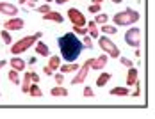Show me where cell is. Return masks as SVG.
<instances>
[{
    "instance_id": "cell-8",
    "label": "cell",
    "mask_w": 155,
    "mask_h": 119,
    "mask_svg": "<svg viewBox=\"0 0 155 119\" xmlns=\"http://www.w3.org/2000/svg\"><path fill=\"white\" fill-rule=\"evenodd\" d=\"M23 27H25V21H23L21 18H18V16L9 18V20L4 23V29L9 30V32H13V30H21Z\"/></svg>"
},
{
    "instance_id": "cell-41",
    "label": "cell",
    "mask_w": 155,
    "mask_h": 119,
    "mask_svg": "<svg viewBox=\"0 0 155 119\" xmlns=\"http://www.w3.org/2000/svg\"><path fill=\"white\" fill-rule=\"evenodd\" d=\"M104 0H91V4H102Z\"/></svg>"
},
{
    "instance_id": "cell-28",
    "label": "cell",
    "mask_w": 155,
    "mask_h": 119,
    "mask_svg": "<svg viewBox=\"0 0 155 119\" xmlns=\"http://www.w3.org/2000/svg\"><path fill=\"white\" fill-rule=\"evenodd\" d=\"M73 34H77V36H86L87 34V27L84 25V27H75L73 25Z\"/></svg>"
},
{
    "instance_id": "cell-20",
    "label": "cell",
    "mask_w": 155,
    "mask_h": 119,
    "mask_svg": "<svg viewBox=\"0 0 155 119\" xmlns=\"http://www.w3.org/2000/svg\"><path fill=\"white\" fill-rule=\"evenodd\" d=\"M27 94H31L32 98H41V96H43V91H41V87H39L38 84H31V87H29V91H27Z\"/></svg>"
},
{
    "instance_id": "cell-45",
    "label": "cell",
    "mask_w": 155,
    "mask_h": 119,
    "mask_svg": "<svg viewBox=\"0 0 155 119\" xmlns=\"http://www.w3.org/2000/svg\"><path fill=\"white\" fill-rule=\"evenodd\" d=\"M0 94H2V92H0Z\"/></svg>"
},
{
    "instance_id": "cell-35",
    "label": "cell",
    "mask_w": 155,
    "mask_h": 119,
    "mask_svg": "<svg viewBox=\"0 0 155 119\" xmlns=\"http://www.w3.org/2000/svg\"><path fill=\"white\" fill-rule=\"evenodd\" d=\"M31 80H32V84H38L39 82V75L36 71H31Z\"/></svg>"
},
{
    "instance_id": "cell-5",
    "label": "cell",
    "mask_w": 155,
    "mask_h": 119,
    "mask_svg": "<svg viewBox=\"0 0 155 119\" xmlns=\"http://www.w3.org/2000/svg\"><path fill=\"white\" fill-rule=\"evenodd\" d=\"M125 43L132 48H139L141 46V29L139 27H132L125 32Z\"/></svg>"
},
{
    "instance_id": "cell-43",
    "label": "cell",
    "mask_w": 155,
    "mask_h": 119,
    "mask_svg": "<svg viewBox=\"0 0 155 119\" xmlns=\"http://www.w3.org/2000/svg\"><path fill=\"white\" fill-rule=\"evenodd\" d=\"M25 2H27V0H20V5H25Z\"/></svg>"
},
{
    "instance_id": "cell-26",
    "label": "cell",
    "mask_w": 155,
    "mask_h": 119,
    "mask_svg": "<svg viewBox=\"0 0 155 119\" xmlns=\"http://www.w3.org/2000/svg\"><path fill=\"white\" fill-rule=\"evenodd\" d=\"M0 37H2V41H4V43H5V45H11V43H13V37H11V34H9V30H2V32H0Z\"/></svg>"
},
{
    "instance_id": "cell-27",
    "label": "cell",
    "mask_w": 155,
    "mask_h": 119,
    "mask_svg": "<svg viewBox=\"0 0 155 119\" xmlns=\"http://www.w3.org/2000/svg\"><path fill=\"white\" fill-rule=\"evenodd\" d=\"M87 11H89L91 14H96V13H100V11H102V4H89Z\"/></svg>"
},
{
    "instance_id": "cell-4",
    "label": "cell",
    "mask_w": 155,
    "mask_h": 119,
    "mask_svg": "<svg viewBox=\"0 0 155 119\" xmlns=\"http://www.w3.org/2000/svg\"><path fill=\"white\" fill-rule=\"evenodd\" d=\"M98 45H100V48L104 50V53L107 55V57H110V59H118L120 55H121V50L116 46V43L112 41V39H109L107 36H98Z\"/></svg>"
},
{
    "instance_id": "cell-16",
    "label": "cell",
    "mask_w": 155,
    "mask_h": 119,
    "mask_svg": "<svg viewBox=\"0 0 155 119\" xmlns=\"http://www.w3.org/2000/svg\"><path fill=\"white\" fill-rule=\"evenodd\" d=\"M86 25H87V36L93 37V39H98V36H100V29H98V25H96L94 21H89V23H86Z\"/></svg>"
},
{
    "instance_id": "cell-15",
    "label": "cell",
    "mask_w": 155,
    "mask_h": 119,
    "mask_svg": "<svg viewBox=\"0 0 155 119\" xmlns=\"http://www.w3.org/2000/svg\"><path fill=\"white\" fill-rule=\"evenodd\" d=\"M36 53H38L39 57H50V55H52L48 45H45L43 41H38V43H36Z\"/></svg>"
},
{
    "instance_id": "cell-31",
    "label": "cell",
    "mask_w": 155,
    "mask_h": 119,
    "mask_svg": "<svg viewBox=\"0 0 155 119\" xmlns=\"http://www.w3.org/2000/svg\"><path fill=\"white\" fill-rule=\"evenodd\" d=\"M52 76H54V80H55L57 85H62V82H64V75L62 73H54Z\"/></svg>"
},
{
    "instance_id": "cell-29",
    "label": "cell",
    "mask_w": 155,
    "mask_h": 119,
    "mask_svg": "<svg viewBox=\"0 0 155 119\" xmlns=\"http://www.w3.org/2000/svg\"><path fill=\"white\" fill-rule=\"evenodd\" d=\"M118 59H120V62L123 64L125 68H132V66H134V62H132V60H130V59H127V57H123V55H120Z\"/></svg>"
},
{
    "instance_id": "cell-25",
    "label": "cell",
    "mask_w": 155,
    "mask_h": 119,
    "mask_svg": "<svg viewBox=\"0 0 155 119\" xmlns=\"http://www.w3.org/2000/svg\"><path fill=\"white\" fill-rule=\"evenodd\" d=\"M7 76H9V80H11V82H13L15 85H20V73H18L16 69H11Z\"/></svg>"
},
{
    "instance_id": "cell-9",
    "label": "cell",
    "mask_w": 155,
    "mask_h": 119,
    "mask_svg": "<svg viewBox=\"0 0 155 119\" xmlns=\"http://www.w3.org/2000/svg\"><path fill=\"white\" fill-rule=\"evenodd\" d=\"M0 14H5L9 18L18 14V5L11 4V2H0Z\"/></svg>"
},
{
    "instance_id": "cell-37",
    "label": "cell",
    "mask_w": 155,
    "mask_h": 119,
    "mask_svg": "<svg viewBox=\"0 0 155 119\" xmlns=\"http://www.w3.org/2000/svg\"><path fill=\"white\" fill-rule=\"evenodd\" d=\"M43 73L47 75V76H52V75H54V71H52V69H50L48 66H45V68H43Z\"/></svg>"
},
{
    "instance_id": "cell-22",
    "label": "cell",
    "mask_w": 155,
    "mask_h": 119,
    "mask_svg": "<svg viewBox=\"0 0 155 119\" xmlns=\"http://www.w3.org/2000/svg\"><path fill=\"white\" fill-rule=\"evenodd\" d=\"M110 76H112V75L107 73V71H105V73H102L98 78H96V85H98V87H105V84L110 80Z\"/></svg>"
},
{
    "instance_id": "cell-3",
    "label": "cell",
    "mask_w": 155,
    "mask_h": 119,
    "mask_svg": "<svg viewBox=\"0 0 155 119\" xmlns=\"http://www.w3.org/2000/svg\"><path fill=\"white\" fill-rule=\"evenodd\" d=\"M43 34L41 32H36L34 36H25V37H21L20 41H16V43H11V53H15V55H20V53H23V52H27L29 48H31L39 37H41Z\"/></svg>"
},
{
    "instance_id": "cell-7",
    "label": "cell",
    "mask_w": 155,
    "mask_h": 119,
    "mask_svg": "<svg viewBox=\"0 0 155 119\" xmlns=\"http://www.w3.org/2000/svg\"><path fill=\"white\" fill-rule=\"evenodd\" d=\"M68 18H70V21H71L75 27H84V25H86V16L82 14L77 7H70V9H68Z\"/></svg>"
},
{
    "instance_id": "cell-1",
    "label": "cell",
    "mask_w": 155,
    "mask_h": 119,
    "mask_svg": "<svg viewBox=\"0 0 155 119\" xmlns=\"http://www.w3.org/2000/svg\"><path fill=\"white\" fill-rule=\"evenodd\" d=\"M57 45H59V50H61V55L66 62H73L80 57L82 50H84V45H82V39H78L77 34L73 32H66L64 36H61L57 39Z\"/></svg>"
},
{
    "instance_id": "cell-23",
    "label": "cell",
    "mask_w": 155,
    "mask_h": 119,
    "mask_svg": "<svg viewBox=\"0 0 155 119\" xmlns=\"http://www.w3.org/2000/svg\"><path fill=\"white\" fill-rule=\"evenodd\" d=\"M100 30L104 32V36H114V34L118 32V27H116V25H107V23H104Z\"/></svg>"
},
{
    "instance_id": "cell-19",
    "label": "cell",
    "mask_w": 155,
    "mask_h": 119,
    "mask_svg": "<svg viewBox=\"0 0 155 119\" xmlns=\"http://www.w3.org/2000/svg\"><path fill=\"white\" fill-rule=\"evenodd\" d=\"M47 66L54 71V73H55V69H59V66H61V57H59V55H50Z\"/></svg>"
},
{
    "instance_id": "cell-11",
    "label": "cell",
    "mask_w": 155,
    "mask_h": 119,
    "mask_svg": "<svg viewBox=\"0 0 155 119\" xmlns=\"http://www.w3.org/2000/svg\"><path fill=\"white\" fill-rule=\"evenodd\" d=\"M137 76H139V69L136 66L128 68V73H127V87H132L137 82Z\"/></svg>"
},
{
    "instance_id": "cell-12",
    "label": "cell",
    "mask_w": 155,
    "mask_h": 119,
    "mask_svg": "<svg viewBox=\"0 0 155 119\" xmlns=\"http://www.w3.org/2000/svg\"><path fill=\"white\" fill-rule=\"evenodd\" d=\"M9 64H11V68L16 69L18 73H20V71H25V68H27V62L21 59V57H18V55H15L13 59L9 60Z\"/></svg>"
},
{
    "instance_id": "cell-24",
    "label": "cell",
    "mask_w": 155,
    "mask_h": 119,
    "mask_svg": "<svg viewBox=\"0 0 155 119\" xmlns=\"http://www.w3.org/2000/svg\"><path fill=\"white\" fill-rule=\"evenodd\" d=\"M96 25H104V23H107L109 21V14L107 13H96V16H94L93 20Z\"/></svg>"
},
{
    "instance_id": "cell-17",
    "label": "cell",
    "mask_w": 155,
    "mask_h": 119,
    "mask_svg": "<svg viewBox=\"0 0 155 119\" xmlns=\"http://www.w3.org/2000/svg\"><path fill=\"white\" fill-rule=\"evenodd\" d=\"M32 80H31V71H27V73L23 75V78H21V82H20V87H21V92H25L27 94V91L31 87Z\"/></svg>"
},
{
    "instance_id": "cell-13",
    "label": "cell",
    "mask_w": 155,
    "mask_h": 119,
    "mask_svg": "<svg viewBox=\"0 0 155 119\" xmlns=\"http://www.w3.org/2000/svg\"><path fill=\"white\" fill-rule=\"evenodd\" d=\"M43 16V20L45 21H54V23H62V14L61 13H57V11H48V13H45Z\"/></svg>"
},
{
    "instance_id": "cell-2",
    "label": "cell",
    "mask_w": 155,
    "mask_h": 119,
    "mask_svg": "<svg viewBox=\"0 0 155 119\" xmlns=\"http://www.w3.org/2000/svg\"><path fill=\"white\" fill-rule=\"evenodd\" d=\"M139 11H134V9H125V11H120L112 16V23L118 25V27H128V25H134L139 21Z\"/></svg>"
},
{
    "instance_id": "cell-18",
    "label": "cell",
    "mask_w": 155,
    "mask_h": 119,
    "mask_svg": "<svg viewBox=\"0 0 155 119\" xmlns=\"http://www.w3.org/2000/svg\"><path fill=\"white\" fill-rule=\"evenodd\" d=\"M50 94L55 96V98H64V96H68V89L62 87V85H55V87L50 89Z\"/></svg>"
},
{
    "instance_id": "cell-44",
    "label": "cell",
    "mask_w": 155,
    "mask_h": 119,
    "mask_svg": "<svg viewBox=\"0 0 155 119\" xmlns=\"http://www.w3.org/2000/svg\"><path fill=\"white\" fill-rule=\"evenodd\" d=\"M45 2H47V4H50V2H54V0H45Z\"/></svg>"
},
{
    "instance_id": "cell-21",
    "label": "cell",
    "mask_w": 155,
    "mask_h": 119,
    "mask_svg": "<svg viewBox=\"0 0 155 119\" xmlns=\"http://www.w3.org/2000/svg\"><path fill=\"white\" fill-rule=\"evenodd\" d=\"M110 96H130V91H128V87H112Z\"/></svg>"
},
{
    "instance_id": "cell-34",
    "label": "cell",
    "mask_w": 155,
    "mask_h": 119,
    "mask_svg": "<svg viewBox=\"0 0 155 119\" xmlns=\"http://www.w3.org/2000/svg\"><path fill=\"white\" fill-rule=\"evenodd\" d=\"M134 85H136V91L132 92V96H134V98H137V96H141V84H139V80H137Z\"/></svg>"
},
{
    "instance_id": "cell-38",
    "label": "cell",
    "mask_w": 155,
    "mask_h": 119,
    "mask_svg": "<svg viewBox=\"0 0 155 119\" xmlns=\"http://www.w3.org/2000/svg\"><path fill=\"white\" fill-rule=\"evenodd\" d=\"M5 64H7V60H0V69H2V68H5Z\"/></svg>"
},
{
    "instance_id": "cell-36",
    "label": "cell",
    "mask_w": 155,
    "mask_h": 119,
    "mask_svg": "<svg viewBox=\"0 0 155 119\" xmlns=\"http://www.w3.org/2000/svg\"><path fill=\"white\" fill-rule=\"evenodd\" d=\"M25 5H29V7H38V0H27Z\"/></svg>"
},
{
    "instance_id": "cell-14",
    "label": "cell",
    "mask_w": 155,
    "mask_h": 119,
    "mask_svg": "<svg viewBox=\"0 0 155 119\" xmlns=\"http://www.w3.org/2000/svg\"><path fill=\"white\" fill-rule=\"evenodd\" d=\"M78 66H80V64H78L77 60H73V62H68V64H61V66H59V71H61L62 75L75 73V71L78 69Z\"/></svg>"
},
{
    "instance_id": "cell-6",
    "label": "cell",
    "mask_w": 155,
    "mask_h": 119,
    "mask_svg": "<svg viewBox=\"0 0 155 119\" xmlns=\"http://www.w3.org/2000/svg\"><path fill=\"white\" fill-rule=\"evenodd\" d=\"M91 64H93V59H87L82 66H78L77 69V75L73 76V80H71V84L73 85H78V84H82L86 78H87V75H89V69H91Z\"/></svg>"
},
{
    "instance_id": "cell-39",
    "label": "cell",
    "mask_w": 155,
    "mask_h": 119,
    "mask_svg": "<svg viewBox=\"0 0 155 119\" xmlns=\"http://www.w3.org/2000/svg\"><path fill=\"white\" fill-rule=\"evenodd\" d=\"M55 2H57L59 5H62V4H66V2H70V0H55Z\"/></svg>"
},
{
    "instance_id": "cell-30",
    "label": "cell",
    "mask_w": 155,
    "mask_h": 119,
    "mask_svg": "<svg viewBox=\"0 0 155 119\" xmlns=\"http://www.w3.org/2000/svg\"><path fill=\"white\" fill-rule=\"evenodd\" d=\"M84 39H82V45H84V48H93V43H91V37L86 34V36H82Z\"/></svg>"
},
{
    "instance_id": "cell-33",
    "label": "cell",
    "mask_w": 155,
    "mask_h": 119,
    "mask_svg": "<svg viewBox=\"0 0 155 119\" xmlns=\"http://www.w3.org/2000/svg\"><path fill=\"white\" fill-rule=\"evenodd\" d=\"M48 11H52L50 4H45V5H39V7H38V13H39V14H45V13H48Z\"/></svg>"
},
{
    "instance_id": "cell-40",
    "label": "cell",
    "mask_w": 155,
    "mask_h": 119,
    "mask_svg": "<svg viewBox=\"0 0 155 119\" xmlns=\"http://www.w3.org/2000/svg\"><path fill=\"white\" fill-rule=\"evenodd\" d=\"M29 64H36V57H31L29 59Z\"/></svg>"
},
{
    "instance_id": "cell-32",
    "label": "cell",
    "mask_w": 155,
    "mask_h": 119,
    "mask_svg": "<svg viewBox=\"0 0 155 119\" xmlns=\"http://www.w3.org/2000/svg\"><path fill=\"white\" fill-rule=\"evenodd\" d=\"M82 94H84V98H93L94 96V91L87 85V87H84V91H82Z\"/></svg>"
},
{
    "instance_id": "cell-42",
    "label": "cell",
    "mask_w": 155,
    "mask_h": 119,
    "mask_svg": "<svg viewBox=\"0 0 155 119\" xmlns=\"http://www.w3.org/2000/svg\"><path fill=\"white\" fill-rule=\"evenodd\" d=\"M110 2H112V4H121L123 0H110Z\"/></svg>"
},
{
    "instance_id": "cell-10",
    "label": "cell",
    "mask_w": 155,
    "mask_h": 119,
    "mask_svg": "<svg viewBox=\"0 0 155 119\" xmlns=\"http://www.w3.org/2000/svg\"><path fill=\"white\" fill-rule=\"evenodd\" d=\"M107 60L109 57L105 53H102V55H98L96 59H93V64H91V69H96V71H100V69H104L105 66H107Z\"/></svg>"
}]
</instances>
